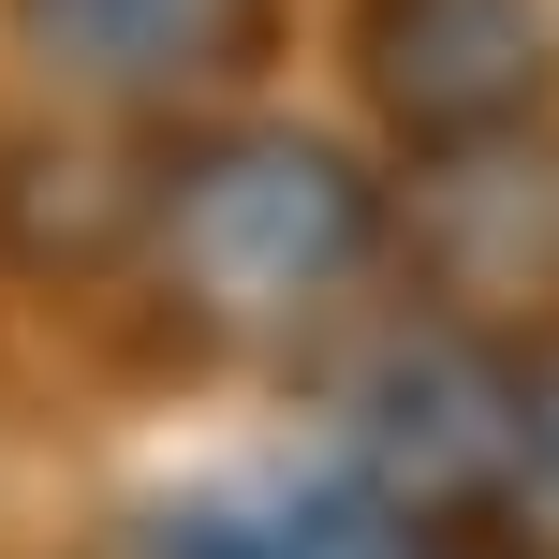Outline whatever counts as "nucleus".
Listing matches in <instances>:
<instances>
[{
    "instance_id": "obj_1",
    "label": "nucleus",
    "mask_w": 559,
    "mask_h": 559,
    "mask_svg": "<svg viewBox=\"0 0 559 559\" xmlns=\"http://www.w3.org/2000/svg\"><path fill=\"white\" fill-rule=\"evenodd\" d=\"M147 251L177 265V295H192L206 324L280 338V324H309V309H338V295L368 280V251H383V206H368L354 147L251 118V133L177 147L163 206H147Z\"/></svg>"
},
{
    "instance_id": "obj_2",
    "label": "nucleus",
    "mask_w": 559,
    "mask_h": 559,
    "mask_svg": "<svg viewBox=\"0 0 559 559\" xmlns=\"http://www.w3.org/2000/svg\"><path fill=\"white\" fill-rule=\"evenodd\" d=\"M354 88L397 147H515L559 88V45H545V0H368L354 15Z\"/></svg>"
},
{
    "instance_id": "obj_3",
    "label": "nucleus",
    "mask_w": 559,
    "mask_h": 559,
    "mask_svg": "<svg viewBox=\"0 0 559 559\" xmlns=\"http://www.w3.org/2000/svg\"><path fill=\"white\" fill-rule=\"evenodd\" d=\"M133 559H442V545L383 472H251V486L163 501Z\"/></svg>"
},
{
    "instance_id": "obj_4",
    "label": "nucleus",
    "mask_w": 559,
    "mask_h": 559,
    "mask_svg": "<svg viewBox=\"0 0 559 559\" xmlns=\"http://www.w3.org/2000/svg\"><path fill=\"white\" fill-rule=\"evenodd\" d=\"M15 29L45 74L104 88V104H163L251 45V0H15Z\"/></svg>"
},
{
    "instance_id": "obj_5",
    "label": "nucleus",
    "mask_w": 559,
    "mask_h": 559,
    "mask_svg": "<svg viewBox=\"0 0 559 559\" xmlns=\"http://www.w3.org/2000/svg\"><path fill=\"white\" fill-rule=\"evenodd\" d=\"M472 515L515 559H559V368H515V427H501V472H486Z\"/></svg>"
}]
</instances>
